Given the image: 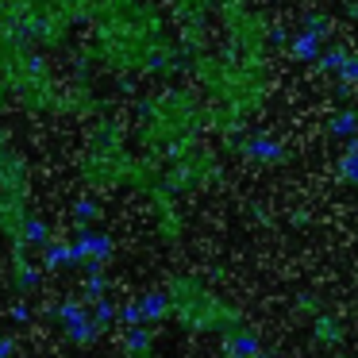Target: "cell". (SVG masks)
Wrapping results in <instances>:
<instances>
[{
  "mask_svg": "<svg viewBox=\"0 0 358 358\" xmlns=\"http://www.w3.org/2000/svg\"><path fill=\"white\" fill-rule=\"evenodd\" d=\"M139 120H143V143L150 150H162V155L178 158L193 147L196 131L204 124V112L196 104V96L181 93V89H170L162 96H150V101L139 104Z\"/></svg>",
  "mask_w": 358,
  "mask_h": 358,
  "instance_id": "obj_1",
  "label": "cell"
},
{
  "mask_svg": "<svg viewBox=\"0 0 358 358\" xmlns=\"http://www.w3.org/2000/svg\"><path fill=\"white\" fill-rule=\"evenodd\" d=\"M170 308H173V320L196 335H227L231 327L243 324V312L235 304H227L220 293H212L204 278H189V273L170 278Z\"/></svg>",
  "mask_w": 358,
  "mask_h": 358,
  "instance_id": "obj_2",
  "label": "cell"
},
{
  "mask_svg": "<svg viewBox=\"0 0 358 358\" xmlns=\"http://www.w3.org/2000/svg\"><path fill=\"white\" fill-rule=\"evenodd\" d=\"M50 324L62 331V339L70 343V347H93L96 339H101V327H96L93 320V304L81 301V296H66V301H55L47 308Z\"/></svg>",
  "mask_w": 358,
  "mask_h": 358,
  "instance_id": "obj_3",
  "label": "cell"
},
{
  "mask_svg": "<svg viewBox=\"0 0 358 358\" xmlns=\"http://www.w3.org/2000/svg\"><path fill=\"white\" fill-rule=\"evenodd\" d=\"M220 181V158L212 150H185V155L173 158V170H170V185L178 189H204Z\"/></svg>",
  "mask_w": 358,
  "mask_h": 358,
  "instance_id": "obj_4",
  "label": "cell"
},
{
  "mask_svg": "<svg viewBox=\"0 0 358 358\" xmlns=\"http://www.w3.org/2000/svg\"><path fill=\"white\" fill-rule=\"evenodd\" d=\"M73 247V270L85 273L89 266H108L112 255H116V239H112L108 231H101V227H78V235L70 239Z\"/></svg>",
  "mask_w": 358,
  "mask_h": 358,
  "instance_id": "obj_5",
  "label": "cell"
},
{
  "mask_svg": "<svg viewBox=\"0 0 358 358\" xmlns=\"http://www.w3.org/2000/svg\"><path fill=\"white\" fill-rule=\"evenodd\" d=\"M243 155H247V162H258V166H281L289 162V147L278 139H270V135L255 131L247 139V147H243Z\"/></svg>",
  "mask_w": 358,
  "mask_h": 358,
  "instance_id": "obj_6",
  "label": "cell"
},
{
  "mask_svg": "<svg viewBox=\"0 0 358 358\" xmlns=\"http://www.w3.org/2000/svg\"><path fill=\"white\" fill-rule=\"evenodd\" d=\"M262 347H266V343H262V335H258L255 327L239 324V327H231V331L224 335V347H220V358H255Z\"/></svg>",
  "mask_w": 358,
  "mask_h": 358,
  "instance_id": "obj_7",
  "label": "cell"
},
{
  "mask_svg": "<svg viewBox=\"0 0 358 358\" xmlns=\"http://www.w3.org/2000/svg\"><path fill=\"white\" fill-rule=\"evenodd\" d=\"M8 289L20 296H31L39 289V270L31 266L27 250H12V262H8Z\"/></svg>",
  "mask_w": 358,
  "mask_h": 358,
  "instance_id": "obj_8",
  "label": "cell"
},
{
  "mask_svg": "<svg viewBox=\"0 0 358 358\" xmlns=\"http://www.w3.org/2000/svg\"><path fill=\"white\" fill-rule=\"evenodd\" d=\"M347 339V327H343L339 316H331V312H316L312 316V343L316 347H339V343Z\"/></svg>",
  "mask_w": 358,
  "mask_h": 358,
  "instance_id": "obj_9",
  "label": "cell"
},
{
  "mask_svg": "<svg viewBox=\"0 0 358 358\" xmlns=\"http://www.w3.org/2000/svg\"><path fill=\"white\" fill-rule=\"evenodd\" d=\"M135 301H139L143 324H162V320L173 316V308H170V289H147V293L135 296Z\"/></svg>",
  "mask_w": 358,
  "mask_h": 358,
  "instance_id": "obj_10",
  "label": "cell"
},
{
  "mask_svg": "<svg viewBox=\"0 0 358 358\" xmlns=\"http://www.w3.org/2000/svg\"><path fill=\"white\" fill-rule=\"evenodd\" d=\"M120 355L124 358H155V335H150V324H131L127 327Z\"/></svg>",
  "mask_w": 358,
  "mask_h": 358,
  "instance_id": "obj_11",
  "label": "cell"
},
{
  "mask_svg": "<svg viewBox=\"0 0 358 358\" xmlns=\"http://www.w3.org/2000/svg\"><path fill=\"white\" fill-rule=\"evenodd\" d=\"M289 55H293L296 62H304V66H316V58L324 55V35H316V31H308V27H301V31L289 39Z\"/></svg>",
  "mask_w": 358,
  "mask_h": 358,
  "instance_id": "obj_12",
  "label": "cell"
},
{
  "mask_svg": "<svg viewBox=\"0 0 358 358\" xmlns=\"http://www.w3.org/2000/svg\"><path fill=\"white\" fill-rule=\"evenodd\" d=\"M39 266L50 273H62V270H73V247L70 239H50L47 247H39Z\"/></svg>",
  "mask_w": 358,
  "mask_h": 358,
  "instance_id": "obj_13",
  "label": "cell"
},
{
  "mask_svg": "<svg viewBox=\"0 0 358 358\" xmlns=\"http://www.w3.org/2000/svg\"><path fill=\"white\" fill-rule=\"evenodd\" d=\"M101 216H104V204L96 201V196H89V193H81L78 201L70 204L73 227H93V224H101Z\"/></svg>",
  "mask_w": 358,
  "mask_h": 358,
  "instance_id": "obj_14",
  "label": "cell"
},
{
  "mask_svg": "<svg viewBox=\"0 0 358 358\" xmlns=\"http://www.w3.org/2000/svg\"><path fill=\"white\" fill-rule=\"evenodd\" d=\"M327 135L335 139H358V108H339L327 116Z\"/></svg>",
  "mask_w": 358,
  "mask_h": 358,
  "instance_id": "obj_15",
  "label": "cell"
},
{
  "mask_svg": "<svg viewBox=\"0 0 358 358\" xmlns=\"http://www.w3.org/2000/svg\"><path fill=\"white\" fill-rule=\"evenodd\" d=\"M101 296H108V273H104V266H89L85 270V285H81V301H101Z\"/></svg>",
  "mask_w": 358,
  "mask_h": 358,
  "instance_id": "obj_16",
  "label": "cell"
},
{
  "mask_svg": "<svg viewBox=\"0 0 358 358\" xmlns=\"http://www.w3.org/2000/svg\"><path fill=\"white\" fill-rule=\"evenodd\" d=\"M55 239V235H50V224L43 216H27L24 220V247L31 250V247H47V243Z\"/></svg>",
  "mask_w": 358,
  "mask_h": 358,
  "instance_id": "obj_17",
  "label": "cell"
},
{
  "mask_svg": "<svg viewBox=\"0 0 358 358\" xmlns=\"http://www.w3.org/2000/svg\"><path fill=\"white\" fill-rule=\"evenodd\" d=\"M93 320H96V327H101V335H104V331H112V327L120 324V304H112L108 296L93 301Z\"/></svg>",
  "mask_w": 358,
  "mask_h": 358,
  "instance_id": "obj_18",
  "label": "cell"
},
{
  "mask_svg": "<svg viewBox=\"0 0 358 358\" xmlns=\"http://www.w3.org/2000/svg\"><path fill=\"white\" fill-rule=\"evenodd\" d=\"M335 170H339V178L347 181V185L358 189V139H350V147L343 150V158L335 162Z\"/></svg>",
  "mask_w": 358,
  "mask_h": 358,
  "instance_id": "obj_19",
  "label": "cell"
},
{
  "mask_svg": "<svg viewBox=\"0 0 358 358\" xmlns=\"http://www.w3.org/2000/svg\"><path fill=\"white\" fill-rule=\"evenodd\" d=\"M347 55H350L347 47H331V50H324V55L316 58V70H320V73H327V78H335V73L343 70V62H347Z\"/></svg>",
  "mask_w": 358,
  "mask_h": 358,
  "instance_id": "obj_20",
  "label": "cell"
},
{
  "mask_svg": "<svg viewBox=\"0 0 358 358\" xmlns=\"http://www.w3.org/2000/svg\"><path fill=\"white\" fill-rule=\"evenodd\" d=\"M304 27L327 39V31H331V16H327V12H308V16H304Z\"/></svg>",
  "mask_w": 358,
  "mask_h": 358,
  "instance_id": "obj_21",
  "label": "cell"
},
{
  "mask_svg": "<svg viewBox=\"0 0 358 358\" xmlns=\"http://www.w3.org/2000/svg\"><path fill=\"white\" fill-rule=\"evenodd\" d=\"M335 78L347 81V85H358V55H347V62H343V70Z\"/></svg>",
  "mask_w": 358,
  "mask_h": 358,
  "instance_id": "obj_22",
  "label": "cell"
},
{
  "mask_svg": "<svg viewBox=\"0 0 358 358\" xmlns=\"http://www.w3.org/2000/svg\"><path fill=\"white\" fill-rule=\"evenodd\" d=\"M120 324H143V316H139V301H127V304H120Z\"/></svg>",
  "mask_w": 358,
  "mask_h": 358,
  "instance_id": "obj_23",
  "label": "cell"
},
{
  "mask_svg": "<svg viewBox=\"0 0 358 358\" xmlns=\"http://www.w3.org/2000/svg\"><path fill=\"white\" fill-rule=\"evenodd\" d=\"M8 316L16 320V324H27V320H31V304H27V301H16V304H12Z\"/></svg>",
  "mask_w": 358,
  "mask_h": 358,
  "instance_id": "obj_24",
  "label": "cell"
},
{
  "mask_svg": "<svg viewBox=\"0 0 358 358\" xmlns=\"http://www.w3.org/2000/svg\"><path fill=\"white\" fill-rule=\"evenodd\" d=\"M20 355V343L12 335H0V358H16Z\"/></svg>",
  "mask_w": 358,
  "mask_h": 358,
  "instance_id": "obj_25",
  "label": "cell"
},
{
  "mask_svg": "<svg viewBox=\"0 0 358 358\" xmlns=\"http://www.w3.org/2000/svg\"><path fill=\"white\" fill-rule=\"evenodd\" d=\"M255 358H278V355H273V350H266V347H262V350H258Z\"/></svg>",
  "mask_w": 358,
  "mask_h": 358,
  "instance_id": "obj_26",
  "label": "cell"
}]
</instances>
